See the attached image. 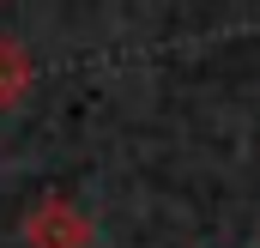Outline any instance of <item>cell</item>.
<instances>
[{
    "label": "cell",
    "mask_w": 260,
    "mask_h": 248,
    "mask_svg": "<svg viewBox=\"0 0 260 248\" xmlns=\"http://www.w3.org/2000/svg\"><path fill=\"white\" fill-rule=\"evenodd\" d=\"M91 218L67 200V194H43L30 212H24V242L30 248H91Z\"/></svg>",
    "instance_id": "obj_1"
},
{
    "label": "cell",
    "mask_w": 260,
    "mask_h": 248,
    "mask_svg": "<svg viewBox=\"0 0 260 248\" xmlns=\"http://www.w3.org/2000/svg\"><path fill=\"white\" fill-rule=\"evenodd\" d=\"M30 79H37V67H30V49H24L18 37H0V109L24 103Z\"/></svg>",
    "instance_id": "obj_2"
}]
</instances>
